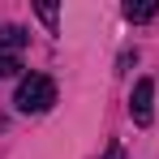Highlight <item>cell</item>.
<instances>
[{"label": "cell", "mask_w": 159, "mask_h": 159, "mask_svg": "<svg viewBox=\"0 0 159 159\" xmlns=\"http://www.w3.org/2000/svg\"><path fill=\"white\" fill-rule=\"evenodd\" d=\"M17 112H26V116H39V112H48V107L56 103V82L48 78V73H30V78H22V86H17Z\"/></svg>", "instance_id": "cell-1"}, {"label": "cell", "mask_w": 159, "mask_h": 159, "mask_svg": "<svg viewBox=\"0 0 159 159\" xmlns=\"http://www.w3.org/2000/svg\"><path fill=\"white\" fill-rule=\"evenodd\" d=\"M129 116H133V125H151V120H155V82H151V78H142L138 86H133Z\"/></svg>", "instance_id": "cell-2"}, {"label": "cell", "mask_w": 159, "mask_h": 159, "mask_svg": "<svg viewBox=\"0 0 159 159\" xmlns=\"http://www.w3.org/2000/svg\"><path fill=\"white\" fill-rule=\"evenodd\" d=\"M26 48V30L22 26H0V52L4 56H22Z\"/></svg>", "instance_id": "cell-3"}, {"label": "cell", "mask_w": 159, "mask_h": 159, "mask_svg": "<svg viewBox=\"0 0 159 159\" xmlns=\"http://www.w3.org/2000/svg\"><path fill=\"white\" fill-rule=\"evenodd\" d=\"M155 13H159V4H155V0H138V4L129 0V4H125V17H129V22H151Z\"/></svg>", "instance_id": "cell-4"}, {"label": "cell", "mask_w": 159, "mask_h": 159, "mask_svg": "<svg viewBox=\"0 0 159 159\" xmlns=\"http://www.w3.org/2000/svg\"><path fill=\"white\" fill-rule=\"evenodd\" d=\"M17 69H22V56H4L0 52V78H13Z\"/></svg>", "instance_id": "cell-5"}, {"label": "cell", "mask_w": 159, "mask_h": 159, "mask_svg": "<svg viewBox=\"0 0 159 159\" xmlns=\"http://www.w3.org/2000/svg\"><path fill=\"white\" fill-rule=\"evenodd\" d=\"M39 17H43V22L56 30V17H60V9H56V4H39Z\"/></svg>", "instance_id": "cell-6"}, {"label": "cell", "mask_w": 159, "mask_h": 159, "mask_svg": "<svg viewBox=\"0 0 159 159\" xmlns=\"http://www.w3.org/2000/svg\"><path fill=\"white\" fill-rule=\"evenodd\" d=\"M103 159H125V151H120V146H112V151H107Z\"/></svg>", "instance_id": "cell-7"}]
</instances>
